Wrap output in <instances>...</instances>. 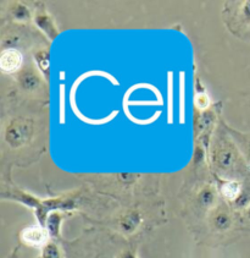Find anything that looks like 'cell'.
Wrapping results in <instances>:
<instances>
[{"label":"cell","mask_w":250,"mask_h":258,"mask_svg":"<svg viewBox=\"0 0 250 258\" xmlns=\"http://www.w3.org/2000/svg\"><path fill=\"white\" fill-rule=\"evenodd\" d=\"M32 136V127L24 120H14L8 125L5 130V140L11 147H22L30 141Z\"/></svg>","instance_id":"cell-2"},{"label":"cell","mask_w":250,"mask_h":258,"mask_svg":"<svg viewBox=\"0 0 250 258\" xmlns=\"http://www.w3.org/2000/svg\"><path fill=\"white\" fill-rule=\"evenodd\" d=\"M197 201L204 209H214L217 202V192L211 185L204 186L197 195Z\"/></svg>","instance_id":"cell-7"},{"label":"cell","mask_w":250,"mask_h":258,"mask_svg":"<svg viewBox=\"0 0 250 258\" xmlns=\"http://www.w3.org/2000/svg\"><path fill=\"white\" fill-rule=\"evenodd\" d=\"M210 224H211L212 229L216 231L223 233L231 229L232 224H233V219H232L231 213L226 207H216L212 209V213L210 216Z\"/></svg>","instance_id":"cell-4"},{"label":"cell","mask_w":250,"mask_h":258,"mask_svg":"<svg viewBox=\"0 0 250 258\" xmlns=\"http://www.w3.org/2000/svg\"><path fill=\"white\" fill-rule=\"evenodd\" d=\"M235 207L238 208H248L250 206V183L243 186L242 192H240V196L238 197V200L234 202Z\"/></svg>","instance_id":"cell-15"},{"label":"cell","mask_w":250,"mask_h":258,"mask_svg":"<svg viewBox=\"0 0 250 258\" xmlns=\"http://www.w3.org/2000/svg\"><path fill=\"white\" fill-rule=\"evenodd\" d=\"M10 13L14 19L19 20V21H26V20L30 19V15H31L28 8L24 4H16L15 7L11 8Z\"/></svg>","instance_id":"cell-14"},{"label":"cell","mask_w":250,"mask_h":258,"mask_svg":"<svg viewBox=\"0 0 250 258\" xmlns=\"http://www.w3.org/2000/svg\"><path fill=\"white\" fill-rule=\"evenodd\" d=\"M212 162L217 170L227 173L232 171L239 162V154L232 143L221 142L212 152Z\"/></svg>","instance_id":"cell-1"},{"label":"cell","mask_w":250,"mask_h":258,"mask_svg":"<svg viewBox=\"0 0 250 258\" xmlns=\"http://www.w3.org/2000/svg\"><path fill=\"white\" fill-rule=\"evenodd\" d=\"M49 236L48 230L42 224L30 225L21 231L22 242L30 247L43 248L49 242Z\"/></svg>","instance_id":"cell-3"},{"label":"cell","mask_w":250,"mask_h":258,"mask_svg":"<svg viewBox=\"0 0 250 258\" xmlns=\"http://www.w3.org/2000/svg\"><path fill=\"white\" fill-rule=\"evenodd\" d=\"M242 16L244 21H245L248 25H250V0H246V2L243 3Z\"/></svg>","instance_id":"cell-18"},{"label":"cell","mask_w":250,"mask_h":258,"mask_svg":"<svg viewBox=\"0 0 250 258\" xmlns=\"http://www.w3.org/2000/svg\"><path fill=\"white\" fill-rule=\"evenodd\" d=\"M215 116L211 111H204L202 115L199 116L197 122V127L199 133H204V131H208V128L214 124Z\"/></svg>","instance_id":"cell-13"},{"label":"cell","mask_w":250,"mask_h":258,"mask_svg":"<svg viewBox=\"0 0 250 258\" xmlns=\"http://www.w3.org/2000/svg\"><path fill=\"white\" fill-rule=\"evenodd\" d=\"M246 156H248V160L250 163V139L248 140V142H246Z\"/></svg>","instance_id":"cell-21"},{"label":"cell","mask_w":250,"mask_h":258,"mask_svg":"<svg viewBox=\"0 0 250 258\" xmlns=\"http://www.w3.org/2000/svg\"><path fill=\"white\" fill-rule=\"evenodd\" d=\"M36 60L37 64H38L39 69L45 76L48 77L49 73V62H50V58H49V53L47 50H42L39 53L36 54Z\"/></svg>","instance_id":"cell-16"},{"label":"cell","mask_w":250,"mask_h":258,"mask_svg":"<svg viewBox=\"0 0 250 258\" xmlns=\"http://www.w3.org/2000/svg\"><path fill=\"white\" fill-rule=\"evenodd\" d=\"M61 117H60V121L64 122V87H61V110H60Z\"/></svg>","instance_id":"cell-19"},{"label":"cell","mask_w":250,"mask_h":258,"mask_svg":"<svg viewBox=\"0 0 250 258\" xmlns=\"http://www.w3.org/2000/svg\"><path fill=\"white\" fill-rule=\"evenodd\" d=\"M42 258H64V256H62L61 248L55 242L49 241L42 248Z\"/></svg>","instance_id":"cell-12"},{"label":"cell","mask_w":250,"mask_h":258,"mask_svg":"<svg viewBox=\"0 0 250 258\" xmlns=\"http://www.w3.org/2000/svg\"><path fill=\"white\" fill-rule=\"evenodd\" d=\"M34 21H36V25L38 26L41 30L44 31L48 36H50L51 39H54L57 36V30L54 26L53 22H51L50 17L48 15H44V14H38L36 17H34Z\"/></svg>","instance_id":"cell-11"},{"label":"cell","mask_w":250,"mask_h":258,"mask_svg":"<svg viewBox=\"0 0 250 258\" xmlns=\"http://www.w3.org/2000/svg\"><path fill=\"white\" fill-rule=\"evenodd\" d=\"M143 222L140 212L129 211L125 216H122L119 220V228L125 235H131L136 233Z\"/></svg>","instance_id":"cell-6"},{"label":"cell","mask_w":250,"mask_h":258,"mask_svg":"<svg viewBox=\"0 0 250 258\" xmlns=\"http://www.w3.org/2000/svg\"><path fill=\"white\" fill-rule=\"evenodd\" d=\"M243 185L237 180H227V181L222 182L220 186V192L223 196V199L229 201V202H235L238 197L240 196L242 192Z\"/></svg>","instance_id":"cell-8"},{"label":"cell","mask_w":250,"mask_h":258,"mask_svg":"<svg viewBox=\"0 0 250 258\" xmlns=\"http://www.w3.org/2000/svg\"><path fill=\"white\" fill-rule=\"evenodd\" d=\"M62 214L60 211H55L51 212L49 214L47 220H45V229L48 230L49 235L53 239H57L60 235V228H61V223H62Z\"/></svg>","instance_id":"cell-10"},{"label":"cell","mask_w":250,"mask_h":258,"mask_svg":"<svg viewBox=\"0 0 250 258\" xmlns=\"http://www.w3.org/2000/svg\"><path fill=\"white\" fill-rule=\"evenodd\" d=\"M22 54L16 49H7L2 53L0 56V69L4 73H16L22 67Z\"/></svg>","instance_id":"cell-5"},{"label":"cell","mask_w":250,"mask_h":258,"mask_svg":"<svg viewBox=\"0 0 250 258\" xmlns=\"http://www.w3.org/2000/svg\"><path fill=\"white\" fill-rule=\"evenodd\" d=\"M21 87L27 92H34L41 87V79L32 70H24L19 76Z\"/></svg>","instance_id":"cell-9"},{"label":"cell","mask_w":250,"mask_h":258,"mask_svg":"<svg viewBox=\"0 0 250 258\" xmlns=\"http://www.w3.org/2000/svg\"><path fill=\"white\" fill-rule=\"evenodd\" d=\"M246 217H248L249 219H250V206H249L248 208H246Z\"/></svg>","instance_id":"cell-22"},{"label":"cell","mask_w":250,"mask_h":258,"mask_svg":"<svg viewBox=\"0 0 250 258\" xmlns=\"http://www.w3.org/2000/svg\"><path fill=\"white\" fill-rule=\"evenodd\" d=\"M119 258H137V256L132 251H125L120 254Z\"/></svg>","instance_id":"cell-20"},{"label":"cell","mask_w":250,"mask_h":258,"mask_svg":"<svg viewBox=\"0 0 250 258\" xmlns=\"http://www.w3.org/2000/svg\"><path fill=\"white\" fill-rule=\"evenodd\" d=\"M194 102H195V105H197L199 109H202V110L203 109L208 108L210 104V99H209L208 94H205V93L197 94V96H195Z\"/></svg>","instance_id":"cell-17"}]
</instances>
